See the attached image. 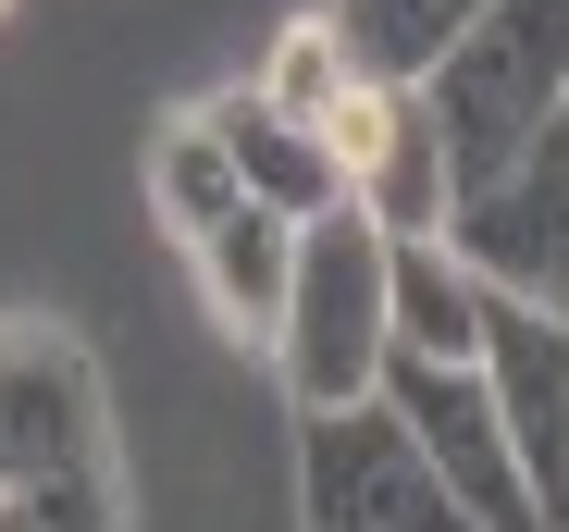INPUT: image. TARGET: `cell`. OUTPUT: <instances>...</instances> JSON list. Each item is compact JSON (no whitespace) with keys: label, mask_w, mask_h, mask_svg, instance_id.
I'll use <instances>...</instances> for the list:
<instances>
[{"label":"cell","mask_w":569,"mask_h":532,"mask_svg":"<svg viewBox=\"0 0 569 532\" xmlns=\"http://www.w3.org/2000/svg\"><path fill=\"white\" fill-rule=\"evenodd\" d=\"M272 372H284V397H298V421L385 397V372H397V235L359 199L298 235V285H284V322H272Z\"/></svg>","instance_id":"cell-1"},{"label":"cell","mask_w":569,"mask_h":532,"mask_svg":"<svg viewBox=\"0 0 569 532\" xmlns=\"http://www.w3.org/2000/svg\"><path fill=\"white\" fill-rule=\"evenodd\" d=\"M421 100H433V124L458 149V199L496 187L508 161H532L569 124V0H496V13L421 74Z\"/></svg>","instance_id":"cell-2"},{"label":"cell","mask_w":569,"mask_h":532,"mask_svg":"<svg viewBox=\"0 0 569 532\" xmlns=\"http://www.w3.org/2000/svg\"><path fill=\"white\" fill-rule=\"evenodd\" d=\"M0 495H124L112 397L74 322H0Z\"/></svg>","instance_id":"cell-3"},{"label":"cell","mask_w":569,"mask_h":532,"mask_svg":"<svg viewBox=\"0 0 569 532\" xmlns=\"http://www.w3.org/2000/svg\"><path fill=\"white\" fill-rule=\"evenodd\" d=\"M298 532H470V508L421 459L397 397H359L298 421Z\"/></svg>","instance_id":"cell-4"},{"label":"cell","mask_w":569,"mask_h":532,"mask_svg":"<svg viewBox=\"0 0 569 532\" xmlns=\"http://www.w3.org/2000/svg\"><path fill=\"white\" fill-rule=\"evenodd\" d=\"M385 397H397V421L421 433V459L446 471V495L470 508V532H557L545 495H532V471H520V433H508L483 360H397Z\"/></svg>","instance_id":"cell-5"},{"label":"cell","mask_w":569,"mask_h":532,"mask_svg":"<svg viewBox=\"0 0 569 532\" xmlns=\"http://www.w3.org/2000/svg\"><path fill=\"white\" fill-rule=\"evenodd\" d=\"M335 161H347V199L385 223L397 248L409 235H458V149H446V124H433L421 87L371 74L359 100L335 112Z\"/></svg>","instance_id":"cell-6"},{"label":"cell","mask_w":569,"mask_h":532,"mask_svg":"<svg viewBox=\"0 0 569 532\" xmlns=\"http://www.w3.org/2000/svg\"><path fill=\"white\" fill-rule=\"evenodd\" d=\"M446 248H458L496 298H520V310H557V322H569V124H557L532 161H508L496 187H470Z\"/></svg>","instance_id":"cell-7"},{"label":"cell","mask_w":569,"mask_h":532,"mask_svg":"<svg viewBox=\"0 0 569 532\" xmlns=\"http://www.w3.org/2000/svg\"><path fill=\"white\" fill-rule=\"evenodd\" d=\"M483 384H496V409H508V433H520V471H532L545 520L569 532V322L496 298V322H483Z\"/></svg>","instance_id":"cell-8"},{"label":"cell","mask_w":569,"mask_h":532,"mask_svg":"<svg viewBox=\"0 0 569 532\" xmlns=\"http://www.w3.org/2000/svg\"><path fill=\"white\" fill-rule=\"evenodd\" d=\"M298 211H272V199H248V211H223L199 248H186V273H199V310L236 334V347H272V322H284V285H298Z\"/></svg>","instance_id":"cell-9"},{"label":"cell","mask_w":569,"mask_h":532,"mask_svg":"<svg viewBox=\"0 0 569 532\" xmlns=\"http://www.w3.org/2000/svg\"><path fill=\"white\" fill-rule=\"evenodd\" d=\"M211 124L236 137V173H248V199H272V211H298V223H322V211H347V161H335V137H310V124H284L260 87H223L211 100Z\"/></svg>","instance_id":"cell-10"},{"label":"cell","mask_w":569,"mask_h":532,"mask_svg":"<svg viewBox=\"0 0 569 532\" xmlns=\"http://www.w3.org/2000/svg\"><path fill=\"white\" fill-rule=\"evenodd\" d=\"M223 211H248V173H236V137L211 124V100H186L149 124V223L173 248H199Z\"/></svg>","instance_id":"cell-11"},{"label":"cell","mask_w":569,"mask_h":532,"mask_svg":"<svg viewBox=\"0 0 569 532\" xmlns=\"http://www.w3.org/2000/svg\"><path fill=\"white\" fill-rule=\"evenodd\" d=\"M483 322H496V285L446 235H409L397 248V360H483Z\"/></svg>","instance_id":"cell-12"},{"label":"cell","mask_w":569,"mask_h":532,"mask_svg":"<svg viewBox=\"0 0 569 532\" xmlns=\"http://www.w3.org/2000/svg\"><path fill=\"white\" fill-rule=\"evenodd\" d=\"M248 87H260L284 124L335 137V112L371 87V62H359V38L335 26V0H322V13H284V26H272V50H260V74H248Z\"/></svg>","instance_id":"cell-13"},{"label":"cell","mask_w":569,"mask_h":532,"mask_svg":"<svg viewBox=\"0 0 569 532\" xmlns=\"http://www.w3.org/2000/svg\"><path fill=\"white\" fill-rule=\"evenodd\" d=\"M496 13V0H335V26L359 38V62L371 74H397V87H421L470 26H483Z\"/></svg>","instance_id":"cell-14"},{"label":"cell","mask_w":569,"mask_h":532,"mask_svg":"<svg viewBox=\"0 0 569 532\" xmlns=\"http://www.w3.org/2000/svg\"><path fill=\"white\" fill-rule=\"evenodd\" d=\"M0 13H13V0H0Z\"/></svg>","instance_id":"cell-15"}]
</instances>
